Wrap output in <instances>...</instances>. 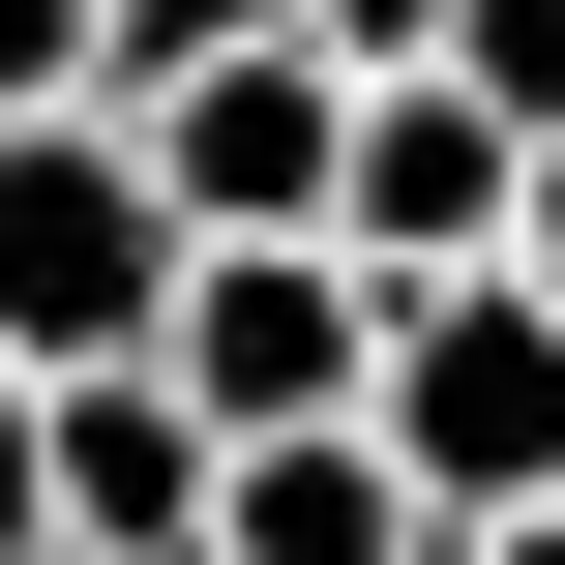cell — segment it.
Masks as SVG:
<instances>
[{"label": "cell", "instance_id": "cell-1", "mask_svg": "<svg viewBox=\"0 0 565 565\" xmlns=\"http://www.w3.org/2000/svg\"><path fill=\"white\" fill-rule=\"evenodd\" d=\"M358 447L417 477V536H536V507H565V328L507 298V268H477V298H387Z\"/></svg>", "mask_w": 565, "mask_h": 565}, {"label": "cell", "instance_id": "cell-2", "mask_svg": "<svg viewBox=\"0 0 565 565\" xmlns=\"http://www.w3.org/2000/svg\"><path fill=\"white\" fill-rule=\"evenodd\" d=\"M149 328H179L149 149H119V119H30V149H0V387H119Z\"/></svg>", "mask_w": 565, "mask_h": 565}, {"label": "cell", "instance_id": "cell-3", "mask_svg": "<svg viewBox=\"0 0 565 565\" xmlns=\"http://www.w3.org/2000/svg\"><path fill=\"white\" fill-rule=\"evenodd\" d=\"M149 387L209 417V477H238V447H358V387H387V298H358L328 238H268V268H179Z\"/></svg>", "mask_w": 565, "mask_h": 565}, {"label": "cell", "instance_id": "cell-4", "mask_svg": "<svg viewBox=\"0 0 565 565\" xmlns=\"http://www.w3.org/2000/svg\"><path fill=\"white\" fill-rule=\"evenodd\" d=\"M507 209H536V149H507L477 89H358V149H328V268H358V298H477Z\"/></svg>", "mask_w": 565, "mask_h": 565}, {"label": "cell", "instance_id": "cell-5", "mask_svg": "<svg viewBox=\"0 0 565 565\" xmlns=\"http://www.w3.org/2000/svg\"><path fill=\"white\" fill-rule=\"evenodd\" d=\"M30 447H60V565H209V417L119 358V387H30Z\"/></svg>", "mask_w": 565, "mask_h": 565}, {"label": "cell", "instance_id": "cell-6", "mask_svg": "<svg viewBox=\"0 0 565 565\" xmlns=\"http://www.w3.org/2000/svg\"><path fill=\"white\" fill-rule=\"evenodd\" d=\"M209 565H447V536H417L387 447H238L209 477Z\"/></svg>", "mask_w": 565, "mask_h": 565}, {"label": "cell", "instance_id": "cell-7", "mask_svg": "<svg viewBox=\"0 0 565 565\" xmlns=\"http://www.w3.org/2000/svg\"><path fill=\"white\" fill-rule=\"evenodd\" d=\"M298 0H89V119H149V89H209V60H268Z\"/></svg>", "mask_w": 565, "mask_h": 565}, {"label": "cell", "instance_id": "cell-8", "mask_svg": "<svg viewBox=\"0 0 565 565\" xmlns=\"http://www.w3.org/2000/svg\"><path fill=\"white\" fill-rule=\"evenodd\" d=\"M447 89H477L507 149H565V0H447Z\"/></svg>", "mask_w": 565, "mask_h": 565}, {"label": "cell", "instance_id": "cell-9", "mask_svg": "<svg viewBox=\"0 0 565 565\" xmlns=\"http://www.w3.org/2000/svg\"><path fill=\"white\" fill-rule=\"evenodd\" d=\"M30 119H89V0H0V149Z\"/></svg>", "mask_w": 565, "mask_h": 565}, {"label": "cell", "instance_id": "cell-10", "mask_svg": "<svg viewBox=\"0 0 565 565\" xmlns=\"http://www.w3.org/2000/svg\"><path fill=\"white\" fill-rule=\"evenodd\" d=\"M0 565H60V447H30V387H0Z\"/></svg>", "mask_w": 565, "mask_h": 565}, {"label": "cell", "instance_id": "cell-11", "mask_svg": "<svg viewBox=\"0 0 565 565\" xmlns=\"http://www.w3.org/2000/svg\"><path fill=\"white\" fill-rule=\"evenodd\" d=\"M507 298H536V328H565V149H536V209H507Z\"/></svg>", "mask_w": 565, "mask_h": 565}]
</instances>
